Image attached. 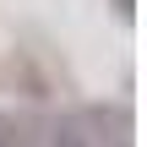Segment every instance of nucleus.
Here are the masks:
<instances>
[{"mask_svg": "<svg viewBox=\"0 0 147 147\" xmlns=\"http://www.w3.org/2000/svg\"><path fill=\"white\" fill-rule=\"evenodd\" d=\"M49 147H93V136H87L82 125H55V136H49Z\"/></svg>", "mask_w": 147, "mask_h": 147, "instance_id": "nucleus-1", "label": "nucleus"}, {"mask_svg": "<svg viewBox=\"0 0 147 147\" xmlns=\"http://www.w3.org/2000/svg\"><path fill=\"white\" fill-rule=\"evenodd\" d=\"M0 147H5V142H0Z\"/></svg>", "mask_w": 147, "mask_h": 147, "instance_id": "nucleus-2", "label": "nucleus"}]
</instances>
